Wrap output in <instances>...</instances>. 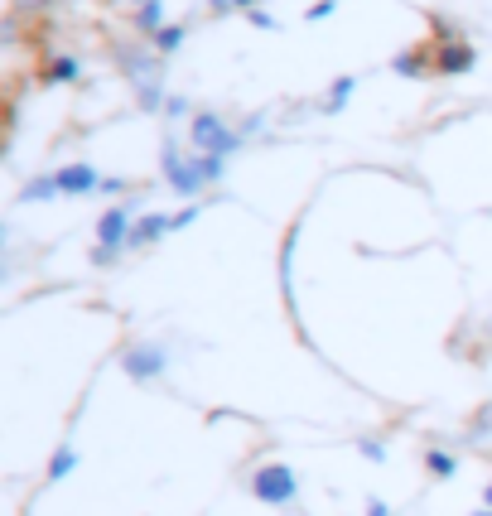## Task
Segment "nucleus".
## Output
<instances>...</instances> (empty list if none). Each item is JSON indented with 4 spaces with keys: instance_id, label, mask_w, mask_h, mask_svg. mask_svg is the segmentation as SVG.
Wrapping results in <instances>:
<instances>
[{
    "instance_id": "f257e3e1",
    "label": "nucleus",
    "mask_w": 492,
    "mask_h": 516,
    "mask_svg": "<svg viewBox=\"0 0 492 516\" xmlns=\"http://www.w3.org/2000/svg\"><path fill=\"white\" fill-rule=\"evenodd\" d=\"M222 174H227V160H222V155H193V160H184L174 145H164V179H169V189L179 193V198L203 193L208 184H218Z\"/></svg>"
},
{
    "instance_id": "f03ea898",
    "label": "nucleus",
    "mask_w": 492,
    "mask_h": 516,
    "mask_svg": "<svg viewBox=\"0 0 492 516\" xmlns=\"http://www.w3.org/2000/svg\"><path fill=\"white\" fill-rule=\"evenodd\" d=\"M251 492H256L261 502H271V507H285V502H295L300 483H295V473H290L285 463H266V468L251 478Z\"/></svg>"
},
{
    "instance_id": "7ed1b4c3",
    "label": "nucleus",
    "mask_w": 492,
    "mask_h": 516,
    "mask_svg": "<svg viewBox=\"0 0 492 516\" xmlns=\"http://www.w3.org/2000/svg\"><path fill=\"white\" fill-rule=\"evenodd\" d=\"M193 145H198L203 155H227V150H237V136L222 126L218 116H198V121H193Z\"/></svg>"
},
{
    "instance_id": "20e7f679",
    "label": "nucleus",
    "mask_w": 492,
    "mask_h": 516,
    "mask_svg": "<svg viewBox=\"0 0 492 516\" xmlns=\"http://www.w3.org/2000/svg\"><path fill=\"white\" fill-rule=\"evenodd\" d=\"M131 213L126 208H107L102 222H97V246H107V251H126L131 246Z\"/></svg>"
},
{
    "instance_id": "39448f33",
    "label": "nucleus",
    "mask_w": 492,
    "mask_h": 516,
    "mask_svg": "<svg viewBox=\"0 0 492 516\" xmlns=\"http://www.w3.org/2000/svg\"><path fill=\"white\" fill-rule=\"evenodd\" d=\"M54 179H58V193H68V198H82V193L102 189V179H97L92 164H68V169H58Z\"/></svg>"
},
{
    "instance_id": "423d86ee",
    "label": "nucleus",
    "mask_w": 492,
    "mask_h": 516,
    "mask_svg": "<svg viewBox=\"0 0 492 516\" xmlns=\"http://www.w3.org/2000/svg\"><path fill=\"white\" fill-rule=\"evenodd\" d=\"M126 377H136V381H150V377H160L164 372V353L155 348V343H140V348H131L126 353Z\"/></svg>"
},
{
    "instance_id": "0eeeda50",
    "label": "nucleus",
    "mask_w": 492,
    "mask_h": 516,
    "mask_svg": "<svg viewBox=\"0 0 492 516\" xmlns=\"http://www.w3.org/2000/svg\"><path fill=\"white\" fill-rule=\"evenodd\" d=\"M164 232H174V227H169V218H164V213H150V218H140L136 227H131V246H155L164 237Z\"/></svg>"
},
{
    "instance_id": "6e6552de",
    "label": "nucleus",
    "mask_w": 492,
    "mask_h": 516,
    "mask_svg": "<svg viewBox=\"0 0 492 516\" xmlns=\"http://www.w3.org/2000/svg\"><path fill=\"white\" fill-rule=\"evenodd\" d=\"M20 198H25V203H49V198H58V179H54V174H44V179H29Z\"/></svg>"
},
{
    "instance_id": "1a4fd4ad",
    "label": "nucleus",
    "mask_w": 492,
    "mask_h": 516,
    "mask_svg": "<svg viewBox=\"0 0 492 516\" xmlns=\"http://www.w3.org/2000/svg\"><path fill=\"white\" fill-rule=\"evenodd\" d=\"M73 468H78V449H73V444H63V449L54 454V463H49V483H63Z\"/></svg>"
},
{
    "instance_id": "9d476101",
    "label": "nucleus",
    "mask_w": 492,
    "mask_h": 516,
    "mask_svg": "<svg viewBox=\"0 0 492 516\" xmlns=\"http://www.w3.org/2000/svg\"><path fill=\"white\" fill-rule=\"evenodd\" d=\"M430 473L449 478V473H454V459H449V454H430Z\"/></svg>"
},
{
    "instance_id": "9b49d317",
    "label": "nucleus",
    "mask_w": 492,
    "mask_h": 516,
    "mask_svg": "<svg viewBox=\"0 0 492 516\" xmlns=\"http://www.w3.org/2000/svg\"><path fill=\"white\" fill-rule=\"evenodd\" d=\"M348 92H353V82H338V87H333V97H328V107H343V102H348Z\"/></svg>"
},
{
    "instance_id": "f8f14e48",
    "label": "nucleus",
    "mask_w": 492,
    "mask_h": 516,
    "mask_svg": "<svg viewBox=\"0 0 492 516\" xmlns=\"http://www.w3.org/2000/svg\"><path fill=\"white\" fill-rule=\"evenodd\" d=\"M193 218H198V203H193V208H184V213H174V218H169V227H189Z\"/></svg>"
},
{
    "instance_id": "ddd939ff",
    "label": "nucleus",
    "mask_w": 492,
    "mask_h": 516,
    "mask_svg": "<svg viewBox=\"0 0 492 516\" xmlns=\"http://www.w3.org/2000/svg\"><path fill=\"white\" fill-rule=\"evenodd\" d=\"M367 516H391V512H386L382 502H372V507H367Z\"/></svg>"
},
{
    "instance_id": "4468645a",
    "label": "nucleus",
    "mask_w": 492,
    "mask_h": 516,
    "mask_svg": "<svg viewBox=\"0 0 492 516\" xmlns=\"http://www.w3.org/2000/svg\"><path fill=\"white\" fill-rule=\"evenodd\" d=\"M483 502H488V507H492V483H488V492H483Z\"/></svg>"
},
{
    "instance_id": "2eb2a0df",
    "label": "nucleus",
    "mask_w": 492,
    "mask_h": 516,
    "mask_svg": "<svg viewBox=\"0 0 492 516\" xmlns=\"http://www.w3.org/2000/svg\"><path fill=\"white\" fill-rule=\"evenodd\" d=\"M478 516H492V507H488V512H478Z\"/></svg>"
}]
</instances>
